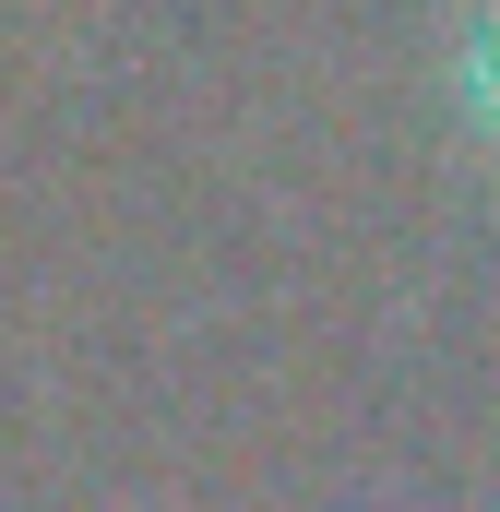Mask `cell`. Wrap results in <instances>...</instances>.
<instances>
[{
    "label": "cell",
    "mask_w": 500,
    "mask_h": 512,
    "mask_svg": "<svg viewBox=\"0 0 500 512\" xmlns=\"http://www.w3.org/2000/svg\"><path fill=\"white\" fill-rule=\"evenodd\" d=\"M453 108H465V131H477V155L500 167V0H477L465 36H453Z\"/></svg>",
    "instance_id": "cell-1"
}]
</instances>
